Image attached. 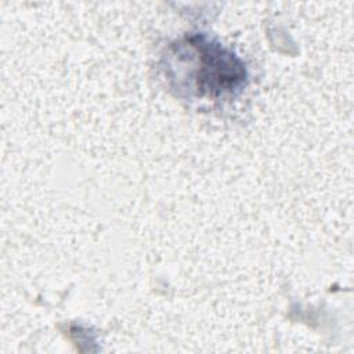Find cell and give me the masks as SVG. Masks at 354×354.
<instances>
[{
    "mask_svg": "<svg viewBox=\"0 0 354 354\" xmlns=\"http://www.w3.org/2000/svg\"><path fill=\"white\" fill-rule=\"evenodd\" d=\"M194 54V79L199 94L212 97L232 93L246 79L242 61L221 44L206 36H192L184 43Z\"/></svg>",
    "mask_w": 354,
    "mask_h": 354,
    "instance_id": "1",
    "label": "cell"
}]
</instances>
